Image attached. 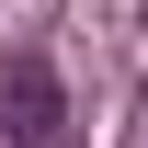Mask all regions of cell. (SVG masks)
<instances>
[{
    "instance_id": "obj_1",
    "label": "cell",
    "mask_w": 148,
    "mask_h": 148,
    "mask_svg": "<svg viewBox=\"0 0 148 148\" xmlns=\"http://www.w3.org/2000/svg\"><path fill=\"white\" fill-rule=\"evenodd\" d=\"M0 125H12V148H57L69 137V91H57V57L46 46H23L0 69Z\"/></svg>"
}]
</instances>
